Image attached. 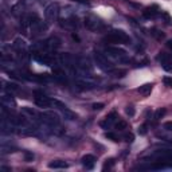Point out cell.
<instances>
[{"instance_id":"1","label":"cell","mask_w":172,"mask_h":172,"mask_svg":"<svg viewBox=\"0 0 172 172\" xmlns=\"http://www.w3.org/2000/svg\"><path fill=\"white\" fill-rule=\"evenodd\" d=\"M38 117H39V121L43 124L44 126H47V128L50 129H57L58 126L61 124V117L58 113L55 112H43V113H39L38 114Z\"/></svg>"},{"instance_id":"2","label":"cell","mask_w":172,"mask_h":172,"mask_svg":"<svg viewBox=\"0 0 172 172\" xmlns=\"http://www.w3.org/2000/svg\"><path fill=\"white\" fill-rule=\"evenodd\" d=\"M105 42L108 43H124V44H129L131 43V38L126 34L124 30H112L106 35Z\"/></svg>"},{"instance_id":"3","label":"cell","mask_w":172,"mask_h":172,"mask_svg":"<svg viewBox=\"0 0 172 172\" xmlns=\"http://www.w3.org/2000/svg\"><path fill=\"white\" fill-rule=\"evenodd\" d=\"M75 69L79 74H82L81 77H85V75H87V74L92 73L93 66H92V62L89 61V58L81 55V57L75 58Z\"/></svg>"},{"instance_id":"4","label":"cell","mask_w":172,"mask_h":172,"mask_svg":"<svg viewBox=\"0 0 172 172\" xmlns=\"http://www.w3.org/2000/svg\"><path fill=\"white\" fill-rule=\"evenodd\" d=\"M98 85V79L92 78L90 75H85V77H79L75 79V86L79 90H93L96 89Z\"/></svg>"},{"instance_id":"5","label":"cell","mask_w":172,"mask_h":172,"mask_svg":"<svg viewBox=\"0 0 172 172\" xmlns=\"http://www.w3.org/2000/svg\"><path fill=\"white\" fill-rule=\"evenodd\" d=\"M85 27L90 31L98 32L105 28V24H104V22L100 18H97L96 15H87L85 18Z\"/></svg>"},{"instance_id":"6","label":"cell","mask_w":172,"mask_h":172,"mask_svg":"<svg viewBox=\"0 0 172 172\" xmlns=\"http://www.w3.org/2000/svg\"><path fill=\"white\" fill-rule=\"evenodd\" d=\"M93 58L96 65L104 71H110L113 69V63L108 59V57H105L104 54H101L100 51H94L93 53Z\"/></svg>"},{"instance_id":"7","label":"cell","mask_w":172,"mask_h":172,"mask_svg":"<svg viewBox=\"0 0 172 172\" xmlns=\"http://www.w3.org/2000/svg\"><path fill=\"white\" fill-rule=\"evenodd\" d=\"M105 53L109 57L114 58V59H118L120 62H128V59H126V51L118 46H108L105 48Z\"/></svg>"},{"instance_id":"8","label":"cell","mask_w":172,"mask_h":172,"mask_svg":"<svg viewBox=\"0 0 172 172\" xmlns=\"http://www.w3.org/2000/svg\"><path fill=\"white\" fill-rule=\"evenodd\" d=\"M58 15H59V7L57 4H50L44 9V18L48 24H53L58 20Z\"/></svg>"},{"instance_id":"9","label":"cell","mask_w":172,"mask_h":172,"mask_svg":"<svg viewBox=\"0 0 172 172\" xmlns=\"http://www.w3.org/2000/svg\"><path fill=\"white\" fill-rule=\"evenodd\" d=\"M149 159H152V160L172 161V149H167V148L157 149V151H155L153 153L149 156Z\"/></svg>"},{"instance_id":"10","label":"cell","mask_w":172,"mask_h":172,"mask_svg":"<svg viewBox=\"0 0 172 172\" xmlns=\"http://www.w3.org/2000/svg\"><path fill=\"white\" fill-rule=\"evenodd\" d=\"M53 102L54 100L44 96V94H39V96L35 97V105L38 108H50V106H53Z\"/></svg>"},{"instance_id":"11","label":"cell","mask_w":172,"mask_h":172,"mask_svg":"<svg viewBox=\"0 0 172 172\" xmlns=\"http://www.w3.org/2000/svg\"><path fill=\"white\" fill-rule=\"evenodd\" d=\"M159 62L161 63L164 70L170 71L172 69V57L167 53H160L159 54Z\"/></svg>"},{"instance_id":"12","label":"cell","mask_w":172,"mask_h":172,"mask_svg":"<svg viewBox=\"0 0 172 172\" xmlns=\"http://www.w3.org/2000/svg\"><path fill=\"white\" fill-rule=\"evenodd\" d=\"M118 120V116H117V113L114 112V110H113V112H110L108 116H106L105 117V120H104V121L101 122V126L104 129H109L110 126H112L113 124H114L116 121H117Z\"/></svg>"},{"instance_id":"13","label":"cell","mask_w":172,"mask_h":172,"mask_svg":"<svg viewBox=\"0 0 172 172\" xmlns=\"http://www.w3.org/2000/svg\"><path fill=\"white\" fill-rule=\"evenodd\" d=\"M14 48H15V51L18 53L19 55L20 54H27L26 51H27V44H26V42L23 39H20V38H18V39H15L14 40Z\"/></svg>"},{"instance_id":"14","label":"cell","mask_w":172,"mask_h":172,"mask_svg":"<svg viewBox=\"0 0 172 172\" xmlns=\"http://www.w3.org/2000/svg\"><path fill=\"white\" fill-rule=\"evenodd\" d=\"M61 27H62V28H66V30H74V28L78 27L77 19H74V18L63 19V20H61Z\"/></svg>"},{"instance_id":"15","label":"cell","mask_w":172,"mask_h":172,"mask_svg":"<svg viewBox=\"0 0 172 172\" xmlns=\"http://www.w3.org/2000/svg\"><path fill=\"white\" fill-rule=\"evenodd\" d=\"M81 161H82V165L86 170H92L94 167V164H96V157L93 155H85V156L81 159Z\"/></svg>"},{"instance_id":"16","label":"cell","mask_w":172,"mask_h":172,"mask_svg":"<svg viewBox=\"0 0 172 172\" xmlns=\"http://www.w3.org/2000/svg\"><path fill=\"white\" fill-rule=\"evenodd\" d=\"M142 15H144V18H147V19L155 18V16L159 15V7H157V5H151V7H147L144 11H142Z\"/></svg>"},{"instance_id":"17","label":"cell","mask_w":172,"mask_h":172,"mask_svg":"<svg viewBox=\"0 0 172 172\" xmlns=\"http://www.w3.org/2000/svg\"><path fill=\"white\" fill-rule=\"evenodd\" d=\"M67 167H69V164L63 160H53L48 163V168H51V170H65Z\"/></svg>"},{"instance_id":"18","label":"cell","mask_w":172,"mask_h":172,"mask_svg":"<svg viewBox=\"0 0 172 172\" xmlns=\"http://www.w3.org/2000/svg\"><path fill=\"white\" fill-rule=\"evenodd\" d=\"M152 87H153L152 83H144V85H141L139 87L137 92L142 94V96H148V94H151V92H152Z\"/></svg>"},{"instance_id":"19","label":"cell","mask_w":172,"mask_h":172,"mask_svg":"<svg viewBox=\"0 0 172 172\" xmlns=\"http://www.w3.org/2000/svg\"><path fill=\"white\" fill-rule=\"evenodd\" d=\"M114 128L117 129V131H125V129L128 128V124H126V121H124V120H117V121L114 122Z\"/></svg>"},{"instance_id":"20","label":"cell","mask_w":172,"mask_h":172,"mask_svg":"<svg viewBox=\"0 0 172 172\" xmlns=\"http://www.w3.org/2000/svg\"><path fill=\"white\" fill-rule=\"evenodd\" d=\"M110 74H113V77L121 78V77H124L125 74H126V71L122 70V69H112V70H110Z\"/></svg>"},{"instance_id":"21","label":"cell","mask_w":172,"mask_h":172,"mask_svg":"<svg viewBox=\"0 0 172 172\" xmlns=\"http://www.w3.org/2000/svg\"><path fill=\"white\" fill-rule=\"evenodd\" d=\"M22 112L26 113V114H28V116H31V117H38V113L35 112L34 109L28 108V106H24V108H22Z\"/></svg>"},{"instance_id":"22","label":"cell","mask_w":172,"mask_h":172,"mask_svg":"<svg viewBox=\"0 0 172 172\" xmlns=\"http://www.w3.org/2000/svg\"><path fill=\"white\" fill-rule=\"evenodd\" d=\"M165 113H167V109H165V108H160V109H157V110H156V113H155V120L157 121V120L163 118Z\"/></svg>"},{"instance_id":"23","label":"cell","mask_w":172,"mask_h":172,"mask_svg":"<svg viewBox=\"0 0 172 172\" xmlns=\"http://www.w3.org/2000/svg\"><path fill=\"white\" fill-rule=\"evenodd\" d=\"M151 34H152V37H155L157 40H161V39H164V34L161 31H159L157 28H153V30L151 31Z\"/></svg>"},{"instance_id":"24","label":"cell","mask_w":172,"mask_h":172,"mask_svg":"<svg viewBox=\"0 0 172 172\" xmlns=\"http://www.w3.org/2000/svg\"><path fill=\"white\" fill-rule=\"evenodd\" d=\"M106 137H108V139H110V140H112V141H114V142H117V141H120V137H118V136L117 135H116V133H112V132H108V133H106Z\"/></svg>"},{"instance_id":"25","label":"cell","mask_w":172,"mask_h":172,"mask_svg":"<svg viewBox=\"0 0 172 172\" xmlns=\"http://www.w3.org/2000/svg\"><path fill=\"white\" fill-rule=\"evenodd\" d=\"M7 89L9 90V92H12V93H15V92H19V86L16 85V83H7Z\"/></svg>"},{"instance_id":"26","label":"cell","mask_w":172,"mask_h":172,"mask_svg":"<svg viewBox=\"0 0 172 172\" xmlns=\"http://www.w3.org/2000/svg\"><path fill=\"white\" fill-rule=\"evenodd\" d=\"M163 82H164V85L167 86V87H170V89H172V77H164Z\"/></svg>"},{"instance_id":"27","label":"cell","mask_w":172,"mask_h":172,"mask_svg":"<svg viewBox=\"0 0 172 172\" xmlns=\"http://www.w3.org/2000/svg\"><path fill=\"white\" fill-rule=\"evenodd\" d=\"M113 164H114V161H113L112 159H110V160H106V163L104 164L102 170H106V168H108V170H109V168H112V167H113Z\"/></svg>"},{"instance_id":"28","label":"cell","mask_w":172,"mask_h":172,"mask_svg":"<svg viewBox=\"0 0 172 172\" xmlns=\"http://www.w3.org/2000/svg\"><path fill=\"white\" fill-rule=\"evenodd\" d=\"M125 112H126V114L131 116V117H133V116H135V109H133V106H126Z\"/></svg>"},{"instance_id":"29","label":"cell","mask_w":172,"mask_h":172,"mask_svg":"<svg viewBox=\"0 0 172 172\" xmlns=\"http://www.w3.org/2000/svg\"><path fill=\"white\" fill-rule=\"evenodd\" d=\"M24 157L27 161H32L34 160V153H31V152H24Z\"/></svg>"},{"instance_id":"30","label":"cell","mask_w":172,"mask_h":172,"mask_svg":"<svg viewBox=\"0 0 172 172\" xmlns=\"http://www.w3.org/2000/svg\"><path fill=\"white\" fill-rule=\"evenodd\" d=\"M104 106H105V105H104L102 102H98V104L96 102V104H93V109H94V110H101Z\"/></svg>"},{"instance_id":"31","label":"cell","mask_w":172,"mask_h":172,"mask_svg":"<svg viewBox=\"0 0 172 172\" xmlns=\"http://www.w3.org/2000/svg\"><path fill=\"white\" fill-rule=\"evenodd\" d=\"M163 128L165 129V131H172V121L165 122V124L163 125Z\"/></svg>"},{"instance_id":"32","label":"cell","mask_w":172,"mask_h":172,"mask_svg":"<svg viewBox=\"0 0 172 172\" xmlns=\"http://www.w3.org/2000/svg\"><path fill=\"white\" fill-rule=\"evenodd\" d=\"M124 139H125L126 141L132 142V141H133V135H132V133H129V135H125V136H124Z\"/></svg>"},{"instance_id":"33","label":"cell","mask_w":172,"mask_h":172,"mask_svg":"<svg viewBox=\"0 0 172 172\" xmlns=\"http://www.w3.org/2000/svg\"><path fill=\"white\" fill-rule=\"evenodd\" d=\"M139 133H140V135H145V133H147V131H145V126H144V125L139 128Z\"/></svg>"},{"instance_id":"34","label":"cell","mask_w":172,"mask_h":172,"mask_svg":"<svg viewBox=\"0 0 172 172\" xmlns=\"http://www.w3.org/2000/svg\"><path fill=\"white\" fill-rule=\"evenodd\" d=\"M74 2L81 3V4H83V5H89V2H87V0H74Z\"/></svg>"},{"instance_id":"35","label":"cell","mask_w":172,"mask_h":172,"mask_svg":"<svg viewBox=\"0 0 172 172\" xmlns=\"http://www.w3.org/2000/svg\"><path fill=\"white\" fill-rule=\"evenodd\" d=\"M167 47L170 48L171 53H172V40H168V42H167Z\"/></svg>"}]
</instances>
